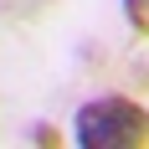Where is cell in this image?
Segmentation results:
<instances>
[{
  "instance_id": "cell-2",
  "label": "cell",
  "mask_w": 149,
  "mask_h": 149,
  "mask_svg": "<svg viewBox=\"0 0 149 149\" xmlns=\"http://www.w3.org/2000/svg\"><path fill=\"white\" fill-rule=\"evenodd\" d=\"M118 10H123V26L149 41V0H118Z\"/></svg>"
},
{
  "instance_id": "cell-3",
  "label": "cell",
  "mask_w": 149,
  "mask_h": 149,
  "mask_svg": "<svg viewBox=\"0 0 149 149\" xmlns=\"http://www.w3.org/2000/svg\"><path fill=\"white\" fill-rule=\"evenodd\" d=\"M21 139H26V144H41V149H57L62 139H72V134H62L57 123H46V118H41V123H31V129H26Z\"/></svg>"
},
{
  "instance_id": "cell-1",
  "label": "cell",
  "mask_w": 149,
  "mask_h": 149,
  "mask_svg": "<svg viewBox=\"0 0 149 149\" xmlns=\"http://www.w3.org/2000/svg\"><path fill=\"white\" fill-rule=\"evenodd\" d=\"M77 149H149V108L129 93H98L72 113Z\"/></svg>"
}]
</instances>
